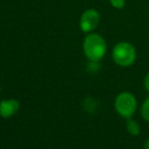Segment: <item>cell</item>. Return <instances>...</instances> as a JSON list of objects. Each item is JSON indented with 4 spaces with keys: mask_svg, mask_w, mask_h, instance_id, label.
I'll return each instance as SVG.
<instances>
[{
    "mask_svg": "<svg viewBox=\"0 0 149 149\" xmlns=\"http://www.w3.org/2000/svg\"><path fill=\"white\" fill-rule=\"evenodd\" d=\"M84 52L91 62L100 61L106 52V42L98 34H90L84 40Z\"/></svg>",
    "mask_w": 149,
    "mask_h": 149,
    "instance_id": "6da1fadb",
    "label": "cell"
},
{
    "mask_svg": "<svg viewBox=\"0 0 149 149\" xmlns=\"http://www.w3.org/2000/svg\"><path fill=\"white\" fill-rule=\"evenodd\" d=\"M113 59L120 66H129L136 58V51L133 44L128 42H120L113 49Z\"/></svg>",
    "mask_w": 149,
    "mask_h": 149,
    "instance_id": "7a4b0ae2",
    "label": "cell"
},
{
    "mask_svg": "<svg viewBox=\"0 0 149 149\" xmlns=\"http://www.w3.org/2000/svg\"><path fill=\"white\" fill-rule=\"evenodd\" d=\"M115 109L123 118H130L136 109V99L129 92H121L115 99Z\"/></svg>",
    "mask_w": 149,
    "mask_h": 149,
    "instance_id": "3957f363",
    "label": "cell"
},
{
    "mask_svg": "<svg viewBox=\"0 0 149 149\" xmlns=\"http://www.w3.org/2000/svg\"><path fill=\"white\" fill-rule=\"evenodd\" d=\"M100 21V15L95 9H87L81 14L80 17V29L84 33H90L97 28Z\"/></svg>",
    "mask_w": 149,
    "mask_h": 149,
    "instance_id": "277c9868",
    "label": "cell"
},
{
    "mask_svg": "<svg viewBox=\"0 0 149 149\" xmlns=\"http://www.w3.org/2000/svg\"><path fill=\"white\" fill-rule=\"evenodd\" d=\"M19 109V101L15 99L2 100L0 102V115L3 118L12 116Z\"/></svg>",
    "mask_w": 149,
    "mask_h": 149,
    "instance_id": "5b68a950",
    "label": "cell"
},
{
    "mask_svg": "<svg viewBox=\"0 0 149 149\" xmlns=\"http://www.w3.org/2000/svg\"><path fill=\"white\" fill-rule=\"evenodd\" d=\"M126 126H127V130L129 132V134H132V135H137V134L140 133V126H139V123H137L135 120L128 118V120H127V122H126Z\"/></svg>",
    "mask_w": 149,
    "mask_h": 149,
    "instance_id": "8992f818",
    "label": "cell"
},
{
    "mask_svg": "<svg viewBox=\"0 0 149 149\" xmlns=\"http://www.w3.org/2000/svg\"><path fill=\"white\" fill-rule=\"evenodd\" d=\"M141 115L144 120L149 121V98H147L144 100V102L142 104V107H141Z\"/></svg>",
    "mask_w": 149,
    "mask_h": 149,
    "instance_id": "52a82bcc",
    "label": "cell"
},
{
    "mask_svg": "<svg viewBox=\"0 0 149 149\" xmlns=\"http://www.w3.org/2000/svg\"><path fill=\"white\" fill-rule=\"evenodd\" d=\"M109 2H111V5H112L114 8H116V9H121V8H123L125 5H126V0H109Z\"/></svg>",
    "mask_w": 149,
    "mask_h": 149,
    "instance_id": "ba28073f",
    "label": "cell"
},
{
    "mask_svg": "<svg viewBox=\"0 0 149 149\" xmlns=\"http://www.w3.org/2000/svg\"><path fill=\"white\" fill-rule=\"evenodd\" d=\"M144 87L147 88V91L149 92V73L146 76V78H144Z\"/></svg>",
    "mask_w": 149,
    "mask_h": 149,
    "instance_id": "9c48e42d",
    "label": "cell"
},
{
    "mask_svg": "<svg viewBox=\"0 0 149 149\" xmlns=\"http://www.w3.org/2000/svg\"><path fill=\"white\" fill-rule=\"evenodd\" d=\"M144 149H149V139L146 141V143H144Z\"/></svg>",
    "mask_w": 149,
    "mask_h": 149,
    "instance_id": "30bf717a",
    "label": "cell"
}]
</instances>
